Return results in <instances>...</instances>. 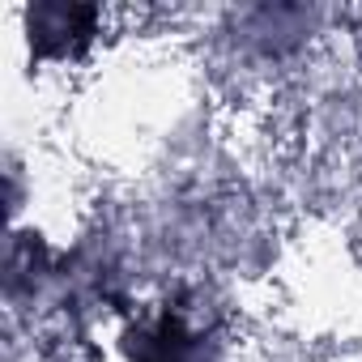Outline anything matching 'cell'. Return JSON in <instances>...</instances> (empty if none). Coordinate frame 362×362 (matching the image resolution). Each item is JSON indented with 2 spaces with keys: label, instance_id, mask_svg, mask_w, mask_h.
Wrapping results in <instances>:
<instances>
[{
  "label": "cell",
  "instance_id": "cell-1",
  "mask_svg": "<svg viewBox=\"0 0 362 362\" xmlns=\"http://www.w3.org/2000/svg\"><path fill=\"white\" fill-rule=\"evenodd\" d=\"M124 349L132 362H209V341L205 332L188 328L179 315H162L153 324L128 328Z\"/></svg>",
  "mask_w": 362,
  "mask_h": 362
}]
</instances>
